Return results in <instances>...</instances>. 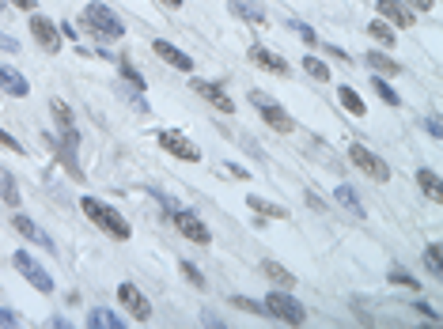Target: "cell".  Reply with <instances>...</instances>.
<instances>
[{"label":"cell","instance_id":"cell-24","mask_svg":"<svg viewBox=\"0 0 443 329\" xmlns=\"http://www.w3.org/2000/svg\"><path fill=\"white\" fill-rule=\"evenodd\" d=\"M368 34H371V38H379V42H387V46H394V27H390L387 19H371L368 23Z\"/></svg>","mask_w":443,"mask_h":329},{"label":"cell","instance_id":"cell-38","mask_svg":"<svg viewBox=\"0 0 443 329\" xmlns=\"http://www.w3.org/2000/svg\"><path fill=\"white\" fill-rule=\"evenodd\" d=\"M0 50H4V53H16V50H19V42L11 38V34H0Z\"/></svg>","mask_w":443,"mask_h":329},{"label":"cell","instance_id":"cell-1","mask_svg":"<svg viewBox=\"0 0 443 329\" xmlns=\"http://www.w3.org/2000/svg\"><path fill=\"white\" fill-rule=\"evenodd\" d=\"M80 209H83V216H88L95 227L106 231V235H114V239H129V235H133V227H129L125 219L110 209V204H103V201H95V197H80Z\"/></svg>","mask_w":443,"mask_h":329},{"label":"cell","instance_id":"cell-10","mask_svg":"<svg viewBox=\"0 0 443 329\" xmlns=\"http://www.w3.org/2000/svg\"><path fill=\"white\" fill-rule=\"evenodd\" d=\"M31 34H34V42H38L42 50H50V53L61 50V31H57L46 16H31Z\"/></svg>","mask_w":443,"mask_h":329},{"label":"cell","instance_id":"cell-14","mask_svg":"<svg viewBox=\"0 0 443 329\" xmlns=\"http://www.w3.org/2000/svg\"><path fill=\"white\" fill-rule=\"evenodd\" d=\"M152 50H155V57H163L167 65H174V68H182V72H194V57H186L178 46H171L167 38H160V42H152Z\"/></svg>","mask_w":443,"mask_h":329},{"label":"cell","instance_id":"cell-15","mask_svg":"<svg viewBox=\"0 0 443 329\" xmlns=\"http://www.w3.org/2000/svg\"><path fill=\"white\" fill-rule=\"evenodd\" d=\"M11 227H16V231H19L23 239H31V242H38V246L53 250V239L46 235V231H42L38 224H34V219H27V216H16V219H11Z\"/></svg>","mask_w":443,"mask_h":329},{"label":"cell","instance_id":"cell-40","mask_svg":"<svg viewBox=\"0 0 443 329\" xmlns=\"http://www.w3.org/2000/svg\"><path fill=\"white\" fill-rule=\"evenodd\" d=\"M402 4L405 8H417V11H428V8H432V0H402Z\"/></svg>","mask_w":443,"mask_h":329},{"label":"cell","instance_id":"cell-20","mask_svg":"<svg viewBox=\"0 0 443 329\" xmlns=\"http://www.w3.org/2000/svg\"><path fill=\"white\" fill-rule=\"evenodd\" d=\"M261 273H266L277 288H296V276L284 269V265H277V261H261Z\"/></svg>","mask_w":443,"mask_h":329},{"label":"cell","instance_id":"cell-37","mask_svg":"<svg viewBox=\"0 0 443 329\" xmlns=\"http://www.w3.org/2000/svg\"><path fill=\"white\" fill-rule=\"evenodd\" d=\"M0 325H23V318H19L16 310H4V307H0Z\"/></svg>","mask_w":443,"mask_h":329},{"label":"cell","instance_id":"cell-36","mask_svg":"<svg viewBox=\"0 0 443 329\" xmlns=\"http://www.w3.org/2000/svg\"><path fill=\"white\" fill-rule=\"evenodd\" d=\"M0 148H8V152H23V144H19L16 137H8L4 129H0Z\"/></svg>","mask_w":443,"mask_h":329},{"label":"cell","instance_id":"cell-2","mask_svg":"<svg viewBox=\"0 0 443 329\" xmlns=\"http://www.w3.org/2000/svg\"><path fill=\"white\" fill-rule=\"evenodd\" d=\"M83 27L91 34H99V38H122L125 34V23L114 16V8L99 4V0H91V4L83 8Z\"/></svg>","mask_w":443,"mask_h":329},{"label":"cell","instance_id":"cell-27","mask_svg":"<svg viewBox=\"0 0 443 329\" xmlns=\"http://www.w3.org/2000/svg\"><path fill=\"white\" fill-rule=\"evenodd\" d=\"M250 209L254 212H261V216H277V219H284L288 212L281 209V204H269V201H261V197H250Z\"/></svg>","mask_w":443,"mask_h":329},{"label":"cell","instance_id":"cell-8","mask_svg":"<svg viewBox=\"0 0 443 329\" xmlns=\"http://www.w3.org/2000/svg\"><path fill=\"white\" fill-rule=\"evenodd\" d=\"M155 137H160V148L171 152V155H178V160H186V163H197V160H201V148H197V144H189L182 132L163 129V132H155Z\"/></svg>","mask_w":443,"mask_h":329},{"label":"cell","instance_id":"cell-16","mask_svg":"<svg viewBox=\"0 0 443 329\" xmlns=\"http://www.w3.org/2000/svg\"><path fill=\"white\" fill-rule=\"evenodd\" d=\"M250 61L261 65V68H269V72H277V76H288V61L269 53V50H261V46H250Z\"/></svg>","mask_w":443,"mask_h":329},{"label":"cell","instance_id":"cell-26","mask_svg":"<svg viewBox=\"0 0 443 329\" xmlns=\"http://www.w3.org/2000/svg\"><path fill=\"white\" fill-rule=\"evenodd\" d=\"M371 83H375V91H379V99H382V103H387V106H402V99H398V91H394V88H390V83H387V80H382V76H375V80H371Z\"/></svg>","mask_w":443,"mask_h":329},{"label":"cell","instance_id":"cell-42","mask_svg":"<svg viewBox=\"0 0 443 329\" xmlns=\"http://www.w3.org/2000/svg\"><path fill=\"white\" fill-rule=\"evenodd\" d=\"M11 4H16V8H27V11H31V8H34V0H11Z\"/></svg>","mask_w":443,"mask_h":329},{"label":"cell","instance_id":"cell-31","mask_svg":"<svg viewBox=\"0 0 443 329\" xmlns=\"http://www.w3.org/2000/svg\"><path fill=\"white\" fill-rule=\"evenodd\" d=\"M178 269H182V276L189 280V284H194V288H205V276H201L197 269H194V265H189V261H182V265H178Z\"/></svg>","mask_w":443,"mask_h":329},{"label":"cell","instance_id":"cell-32","mask_svg":"<svg viewBox=\"0 0 443 329\" xmlns=\"http://www.w3.org/2000/svg\"><path fill=\"white\" fill-rule=\"evenodd\" d=\"M387 280H390V284H402V288H421V284H417V280H413L410 273H402V269H394Z\"/></svg>","mask_w":443,"mask_h":329},{"label":"cell","instance_id":"cell-9","mask_svg":"<svg viewBox=\"0 0 443 329\" xmlns=\"http://www.w3.org/2000/svg\"><path fill=\"white\" fill-rule=\"evenodd\" d=\"M118 299H122V307L133 314L137 322H148V318H152V303L140 296L137 284H122V288H118Z\"/></svg>","mask_w":443,"mask_h":329},{"label":"cell","instance_id":"cell-41","mask_svg":"<svg viewBox=\"0 0 443 329\" xmlns=\"http://www.w3.org/2000/svg\"><path fill=\"white\" fill-rule=\"evenodd\" d=\"M417 310H421V314H424V318H432V322H439V314H436V307H428V303H421V307H417Z\"/></svg>","mask_w":443,"mask_h":329},{"label":"cell","instance_id":"cell-28","mask_svg":"<svg viewBox=\"0 0 443 329\" xmlns=\"http://www.w3.org/2000/svg\"><path fill=\"white\" fill-rule=\"evenodd\" d=\"M424 265L432 269V276H443V261H439V246H436V242H428V246H424Z\"/></svg>","mask_w":443,"mask_h":329},{"label":"cell","instance_id":"cell-21","mask_svg":"<svg viewBox=\"0 0 443 329\" xmlns=\"http://www.w3.org/2000/svg\"><path fill=\"white\" fill-rule=\"evenodd\" d=\"M0 197H4V204H19V186L8 167H0Z\"/></svg>","mask_w":443,"mask_h":329},{"label":"cell","instance_id":"cell-6","mask_svg":"<svg viewBox=\"0 0 443 329\" xmlns=\"http://www.w3.org/2000/svg\"><path fill=\"white\" fill-rule=\"evenodd\" d=\"M349 160H353V167H360L371 182H390V167L382 163L371 148H364V144H353V148H349Z\"/></svg>","mask_w":443,"mask_h":329},{"label":"cell","instance_id":"cell-5","mask_svg":"<svg viewBox=\"0 0 443 329\" xmlns=\"http://www.w3.org/2000/svg\"><path fill=\"white\" fill-rule=\"evenodd\" d=\"M11 265H16V269L23 273V280H31V288H34V291H42V296H50V291H53V276L46 273V269L31 258L27 250L11 254Z\"/></svg>","mask_w":443,"mask_h":329},{"label":"cell","instance_id":"cell-33","mask_svg":"<svg viewBox=\"0 0 443 329\" xmlns=\"http://www.w3.org/2000/svg\"><path fill=\"white\" fill-rule=\"evenodd\" d=\"M122 76H125L129 83H133V88H145V76H137V68L129 65V61H122Z\"/></svg>","mask_w":443,"mask_h":329},{"label":"cell","instance_id":"cell-4","mask_svg":"<svg viewBox=\"0 0 443 329\" xmlns=\"http://www.w3.org/2000/svg\"><path fill=\"white\" fill-rule=\"evenodd\" d=\"M250 103H254V106L261 110V118H266V125H273L277 132H292V129H296L292 114H288V110H284L277 99H269V95H261V91H250Z\"/></svg>","mask_w":443,"mask_h":329},{"label":"cell","instance_id":"cell-17","mask_svg":"<svg viewBox=\"0 0 443 329\" xmlns=\"http://www.w3.org/2000/svg\"><path fill=\"white\" fill-rule=\"evenodd\" d=\"M227 8H231V16L246 19V23H258V27H261V23H269V16H266V11H261L258 4H246V0H231Z\"/></svg>","mask_w":443,"mask_h":329},{"label":"cell","instance_id":"cell-25","mask_svg":"<svg viewBox=\"0 0 443 329\" xmlns=\"http://www.w3.org/2000/svg\"><path fill=\"white\" fill-rule=\"evenodd\" d=\"M333 197H338V201H341V204H345V209H349V212L364 216V204L356 201V189H349V186H338V193H333Z\"/></svg>","mask_w":443,"mask_h":329},{"label":"cell","instance_id":"cell-7","mask_svg":"<svg viewBox=\"0 0 443 329\" xmlns=\"http://www.w3.org/2000/svg\"><path fill=\"white\" fill-rule=\"evenodd\" d=\"M171 219H174V227L182 231L189 242H197V246H209L212 231L205 227V219H197L194 212H182V209H171Z\"/></svg>","mask_w":443,"mask_h":329},{"label":"cell","instance_id":"cell-35","mask_svg":"<svg viewBox=\"0 0 443 329\" xmlns=\"http://www.w3.org/2000/svg\"><path fill=\"white\" fill-rule=\"evenodd\" d=\"M292 31H299V38H303V42H311V46L318 42V38H315V31H311L307 23H296V19H292Z\"/></svg>","mask_w":443,"mask_h":329},{"label":"cell","instance_id":"cell-23","mask_svg":"<svg viewBox=\"0 0 443 329\" xmlns=\"http://www.w3.org/2000/svg\"><path fill=\"white\" fill-rule=\"evenodd\" d=\"M338 99H341V106L349 110V114H356V118H364V114H368L364 99H360V95H356L353 88H341V91H338Z\"/></svg>","mask_w":443,"mask_h":329},{"label":"cell","instance_id":"cell-3","mask_svg":"<svg viewBox=\"0 0 443 329\" xmlns=\"http://www.w3.org/2000/svg\"><path fill=\"white\" fill-rule=\"evenodd\" d=\"M261 307H266V310L273 314V318H281L284 325H303V322H307V310L299 307V303H296L284 288H281V291H269Z\"/></svg>","mask_w":443,"mask_h":329},{"label":"cell","instance_id":"cell-43","mask_svg":"<svg viewBox=\"0 0 443 329\" xmlns=\"http://www.w3.org/2000/svg\"><path fill=\"white\" fill-rule=\"evenodd\" d=\"M163 4H167V8H182V0H163Z\"/></svg>","mask_w":443,"mask_h":329},{"label":"cell","instance_id":"cell-18","mask_svg":"<svg viewBox=\"0 0 443 329\" xmlns=\"http://www.w3.org/2000/svg\"><path fill=\"white\" fill-rule=\"evenodd\" d=\"M417 186L424 189V197H428V201H436V204L443 201V186H439V178H436L428 167H421V170H417Z\"/></svg>","mask_w":443,"mask_h":329},{"label":"cell","instance_id":"cell-44","mask_svg":"<svg viewBox=\"0 0 443 329\" xmlns=\"http://www.w3.org/2000/svg\"><path fill=\"white\" fill-rule=\"evenodd\" d=\"M0 11H4V0H0Z\"/></svg>","mask_w":443,"mask_h":329},{"label":"cell","instance_id":"cell-39","mask_svg":"<svg viewBox=\"0 0 443 329\" xmlns=\"http://www.w3.org/2000/svg\"><path fill=\"white\" fill-rule=\"evenodd\" d=\"M424 129H428V132H432V137H436V140L443 137V129H439V118H428V121H424Z\"/></svg>","mask_w":443,"mask_h":329},{"label":"cell","instance_id":"cell-29","mask_svg":"<svg viewBox=\"0 0 443 329\" xmlns=\"http://www.w3.org/2000/svg\"><path fill=\"white\" fill-rule=\"evenodd\" d=\"M303 72H311V76H315V80H330V68L322 65L318 57H303Z\"/></svg>","mask_w":443,"mask_h":329},{"label":"cell","instance_id":"cell-12","mask_svg":"<svg viewBox=\"0 0 443 329\" xmlns=\"http://www.w3.org/2000/svg\"><path fill=\"white\" fill-rule=\"evenodd\" d=\"M379 16H387L390 27H413V8H405L402 0H379Z\"/></svg>","mask_w":443,"mask_h":329},{"label":"cell","instance_id":"cell-13","mask_svg":"<svg viewBox=\"0 0 443 329\" xmlns=\"http://www.w3.org/2000/svg\"><path fill=\"white\" fill-rule=\"evenodd\" d=\"M0 88H4L11 99H27V91H31V83L23 72H16L11 65H0Z\"/></svg>","mask_w":443,"mask_h":329},{"label":"cell","instance_id":"cell-11","mask_svg":"<svg viewBox=\"0 0 443 329\" xmlns=\"http://www.w3.org/2000/svg\"><path fill=\"white\" fill-rule=\"evenodd\" d=\"M194 91L197 95H205V99L220 110V114H235V103H231V95H227L220 83H205V80H194Z\"/></svg>","mask_w":443,"mask_h":329},{"label":"cell","instance_id":"cell-30","mask_svg":"<svg viewBox=\"0 0 443 329\" xmlns=\"http://www.w3.org/2000/svg\"><path fill=\"white\" fill-rule=\"evenodd\" d=\"M50 106H53V118H57V121H61V125H65V129H73V110H68L65 103H50Z\"/></svg>","mask_w":443,"mask_h":329},{"label":"cell","instance_id":"cell-34","mask_svg":"<svg viewBox=\"0 0 443 329\" xmlns=\"http://www.w3.org/2000/svg\"><path fill=\"white\" fill-rule=\"evenodd\" d=\"M235 307H239V310H250V314H266V307H261V303L243 299V296H235Z\"/></svg>","mask_w":443,"mask_h":329},{"label":"cell","instance_id":"cell-22","mask_svg":"<svg viewBox=\"0 0 443 329\" xmlns=\"http://www.w3.org/2000/svg\"><path fill=\"white\" fill-rule=\"evenodd\" d=\"M88 325H91V329H122L125 322H122V318H114V310H103V307H99V310H91Z\"/></svg>","mask_w":443,"mask_h":329},{"label":"cell","instance_id":"cell-19","mask_svg":"<svg viewBox=\"0 0 443 329\" xmlns=\"http://www.w3.org/2000/svg\"><path fill=\"white\" fill-rule=\"evenodd\" d=\"M364 61H368V68L371 72H387V76H394V72H402V65L394 57H387V53H379V50H371V53H364Z\"/></svg>","mask_w":443,"mask_h":329}]
</instances>
